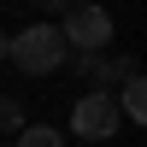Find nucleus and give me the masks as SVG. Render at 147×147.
<instances>
[{
	"mask_svg": "<svg viewBox=\"0 0 147 147\" xmlns=\"http://www.w3.org/2000/svg\"><path fill=\"white\" fill-rule=\"evenodd\" d=\"M0 59H6V35H0Z\"/></svg>",
	"mask_w": 147,
	"mask_h": 147,
	"instance_id": "nucleus-9",
	"label": "nucleus"
},
{
	"mask_svg": "<svg viewBox=\"0 0 147 147\" xmlns=\"http://www.w3.org/2000/svg\"><path fill=\"white\" fill-rule=\"evenodd\" d=\"M41 6H47V12H65V0H41Z\"/></svg>",
	"mask_w": 147,
	"mask_h": 147,
	"instance_id": "nucleus-8",
	"label": "nucleus"
},
{
	"mask_svg": "<svg viewBox=\"0 0 147 147\" xmlns=\"http://www.w3.org/2000/svg\"><path fill=\"white\" fill-rule=\"evenodd\" d=\"M12 147H65V129H53V124H24Z\"/></svg>",
	"mask_w": 147,
	"mask_h": 147,
	"instance_id": "nucleus-6",
	"label": "nucleus"
},
{
	"mask_svg": "<svg viewBox=\"0 0 147 147\" xmlns=\"http://www.w3.org/2000/svg\"><path fill=\"white\" fill-rule=\"evenodd\" d=\"M124 129V112H118V100L112 94H82L77 100V112H71V136H82V141H106V136H118Z\"/></svg>",
	"mask_w": 147,
	"mask_h": 147,
	"instance_id": "nucleus-2",
	"label": "nucleus"
},
{
	"mask_svg": "<svg viewBox=\"0 0 147 147\" xmlns=\"http://www.w3.org/2000/svg\"><path fill=\"white\" fill-rule=\"evenodd\" d=\"M77 6H94V0H77Z\"/></svg>",
	"mask_w": 147,
	"mask_h": 147,
	"instance_id": "nucleus-10",
	"label": "nucleus"
},
{
	"mask_svg": "<svg viewBox=\"0 0 147 147\" xmlns=\"http://www.w3.org/2000/svg\"><path fill=\"white\" fill-rule=\"evenodd\" d=\"M77 71H82L100 94H112V82H118V59H106V53H77Z\"/></svg>",
	"mask_w": 147,
	"mask_h": 147,
	"instance_id": "nucleus-4",
	"label": "nucleus"
},
{
	"mask_svg": "<svg viewBox=\"0 0 147 147\" xmlns=\"http://www.w3.org/2000/svg\"><path fill=\"white\" fill-rule=\"evenodd\" d=\"M59 35H65V47H77V53H106V47H112V12H100V6H71Z\"/></svg>",
	"mask_w": 147,
	"mask_h": 147,
	"instance_id": "nucleus-3",
	"label": "nucleus"
},
{
	"mask_svg": "<svg viewBox=\"0 0 147 147\" xmlns=\"http://www.w3.org/2000/svg\"><path fill=\"white\" fill-rule=\"evenodd\" d=\"M6 59L18 71H30V77L59 71L65 65V35H59V24H30V30H18V41H6Z\"/></svg>",
	"mask_w": 147,
	"mask_h": 147,
	"instance_id": "nucleus-1",
	"label": "nucleus"
},
{
	"mask_svg": "<svg viewBox=\"0 0 147 147\" xmlns=\"http://www.w3.org/2000/svg\"><path fill=\"white\" fill-rule=\"evenodd\" d=\"M0 129H6V136H18V129H24V100L0 94Z\"/></svg>",
	"mask_w": 147,
	"mask_h": 147,
	"instance_id": "nucleus-7",
	"label": "nucleus"
},
{
	"mask_svg": "<svg viewBox=\"0 0 147 147\" xmlns=\"http://www.w3.org/2000/svg\"><path fill=\"white\" fill-rule=\"evenodd\" d=\"M118 88H124L118 94V112H124L129 124H147V88H141V77L136 82H118Z\"/></svg>",
	"mask_w": 147,
	"mask_h": 147,
	"instance_id": "nucleus-5",
	"label": "nucleus"
}]
</instances>
